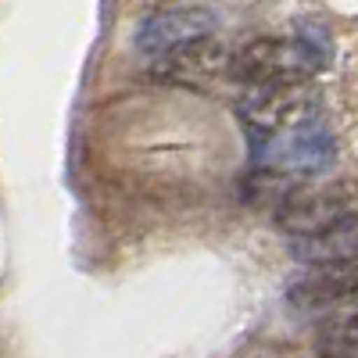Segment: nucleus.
<instances>
[{
    "label": "nucleus",
    "instance_id": "f257e3e1",
    "mask_svg": "<svg viewBox=\"0 0 358 358\" xmlns=\"http://www.w3.org/2000/svg\"><path fill=\"white\" fill-rule=\"evenodd\" d=\"M330 65V36L319 25H305L297 36L276 40L262 36L244 43L229 62V79L241 86H276V83H308V76Z\"/></svg>",
    "mask_w": 358,
    "mask_h": 358
},
{
    "label": "nucleus",
    "instance_id": "f03ea898",
    "mask_svg": "<svg viewBox=\"0 0 358 358\" xmlns=\"http://www.w3.org/2000/svg\"><path fill=\"white\" fill-rule=\"evenodd\" d=\"M241 115L248 129L255 133V143L262 147L283 129H294L315 118V97L305 83H276V86H248L241 97Z\"/></svg>",
    "mask_w": 358,
    "mask_h": 358
},
{
    "label": "nucleus",
    "instance_id": "0eeeda50",
    "mask_svg": "<svg viewBox=\"0 0 358 358\" xmlns=\"http://www.w3.org/2000/svg\"><path fill=\"white\" fill-rule=\"evenodd\" d=\"M358 294V265H308L287 283V301L301 312L334 308Z\"/></svg>",
    "mask_w": 358,
    "mask_h": 358
},
{
    "label": "nucleus",
    "instance_id": "39448f33",
    "mask_svg": "<svg viewBox=\"0 0 358 358\" xmlns=\"http://www.w3.org/2000/svg\"><path fill=\"white\" fill-rule=\"evenodd\" d=\"M351 215V197L337 187L319 190H287L283 201H276V226L294 236H312L326 226Z\"/></svg>",
    "mask_w": 358,
    "mask_h": 358
},
{
    "label": "nucleus",
    "instance_id": "7ed1b4c3",
    "mask_svg": "<svg viewBox=\"0 0 358 358\" xmlns=\"http://www.w3.org/2000/svg\"><path fill=\"white\" fill-rule=\"evenodd\" d=\"M255 155L273 172H326L337 162V140L319 118H312L265 140L262 147H255Z\"/></svg>",
    "mask_w": 358,
    "mask_h": 358
},
{
    "label": "nucleus",
    "instance_id": "1a4fd4ad",
    "mask_svg": "<svg viewBox=\"0 0 358 358\" xmlns=\"http://www.w3.org/2000/svg\"><path fill=\"white\" fill-rule=\"evenodd\" d=\"M322 344L337 351V355H351L358 358V312H341L322 326Z\"/></svg>",
    "mask_w": 358,
    "mask_h": 358
},
{
    "label": "nucleus",
    "instance_id": "423d86ee",
    "mask_svg": "<svg viewBox=\"0 0 358 358\" xmlns=\"http://www.w3.org/2000/svg\"><path fill=\"white\" fill-rule=\"evenodd\" d=\"M212 29H215V11L212 8H197V4L169 8V11H158V15L140 22V29H136V50L151 54V57H162L172 47H183L190 40L212 36Z\"/></svg>",
    "mask_w": 358,
    "mask_h": 358
},
{
    "label": "nucleus",
    "instance_id": "6e6552de",
    "mask_svg": "<svg viewBox=\"0 0 358 358\" xmlns=\"http://www.w3.org/2000/svg\"><path fill=\"white\" fill-rule=\"evenodd\" d=\"M290 255L301 265H358V212L312 236H294Z\"/></svg>",
    "mask_w": 358,
    "mask_h": 358
},
{
    "label": "nucleus",
    "instance_id": "20e7f679",
    "mask_svg": "<svg viewBox=\"0 0 358 358\" xmlns=\"http://www.w3.org/2000/svg\"><path fill=\"white\" fill-rule=\"evenodd\" d=\"M229 62L233 54L219 40L204 36V40H190L183 47L165 50L151 65V76L158 83H176V86H208L229 76Z\"/></svg>",
    "mask_w": 358,
    "mask_h": 358
}]
</instances>
